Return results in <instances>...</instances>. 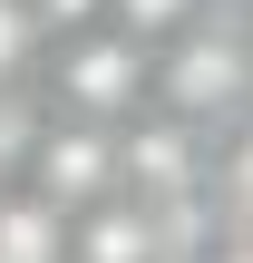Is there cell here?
<instances>
[{"label": "cell", "mask_w": 253, "mask_h": 263, "mask_svg": "<svg viewBox=\"0 0 253 263\" xmlns=\"http://www.w3.org/2000/svg\"><path fill=\"white\" fill-rule=\"evenodd\" d=\"M156 98H166V117H185V127H234L253 107V29L234 20H195V29H176L166 39V68H156Z\"/></svg>", "instance_id": "cell-1"}, {"label": "cell", "mask_w": 253, "mask_h": 263, "mask_svg": "<svg viewBox=\"0 0 253 263\" xmlns=\"http://www.w3.org/2000/svg\"><path fill=\"white\" fill-rule=\"evenodd\" d=\"M49 88H59V107L68 117H98V127H117V117H137V98L156 88V49H137L127 29H68V39H49Z\"/></svg>", "instance_id": "cell-2"}, {"label": "cell", "mask_w": 253, "mask_h": 263, "mask_svg": "<svg viewBox=\"0 0 253 263\" xmlns=\"http://www.w3.org/2000/svg\"><path fill=\"white\" fill-rule=\"evenodd\" d=\"M20 185H29V195H49L59 215H88V205H107V195H117V127H98V117H68V107H59V117H39Z\"/></svg>", "instance_id": "cell-3"}, {"label": "cell", "mask_w": 253, "mask_h": 263, "mask_svg": "<svg viewBox=\"0 0 253 263\" xmlns=\"http://www.w3.org/2000/svg\"><path fill=\"white\" fill-rule=\"evenodd\" d=\"M0 263H68V215L29 185H0Z\"/></svg>", "instance_id": "cell-4"}, {"label": "cell", "mask_w": 253, "mask_h": 263, "mask_svg": "<svg viewBox=\"0 0 253 263\" xmlns=\"http://www.w3.org/2000/svg\"><path fill=\"white\" fill-rule=\"evenodd\" d=\"M205 195L234 215V234H253V107L234 117V137H224V156L205 166Z\"/></svg>", "instance_id": "cell-5"}, {"label": "cell", "mask_w": 253, "mask_h": 263, "mask_svg": "<svg viewBox=\"0 0 253 263\" xmlns=\"http://www.w3.org/2000/svg\"><path fill=\"white\" fill-rule=\"evenodd\" d=\"M205 0H107V29H127L137 49H166L176 29H195Z\"/></svg>", "instance_id": "cell-6"}, {"label": "cell", "mask_w": 253, "mask_h": 263, "mask_svg": "<svg viewBox=\"0 0 253 263\" xmlns=\"http://www.w3.org/2000/svg\"><path fill=\"white\" fill-rule=\"evenodd\" d=\"M39 49H49L39 10H29V0H0V78H29V68H39Z\"/></svg>", "instance_id": "cell-7"}]
</instances>
